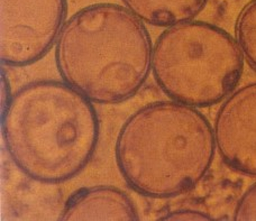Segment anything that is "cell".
<instances>
[{
    "label": "cell",
    "instance_id": "6da1fadb",
    "mask_svg": "<svg viewBox=\"0 0 256 221\" xmlns=\"http://www.w3.org/2000/svg\"><path fill=\"white\" fill-rule=\"evenodd\" d=\"M2 127L12 162L44 184L79 176L92 160L100 136L92 101L56 80L33 81L14 92L2 109Z\"/></svg>",
    "mask_w": 256,
    "mask_h": 221
},
{
    "label": "cell",
    "instance_id": "7a4b0ae2",
    "mask_svg": "<svg viewBox=\"0 0 256 221\" xmlns=\"http://www.w3.org/2000/svg\"><path fill=\"white\" fill-rule=\"evenodd\" d=\"M216 150L212 125L199 110L179 101H155L122 124L115 158L127 186L140 196L168 199L198 186Z\"/></svg>",
    "mask_w": 256,
    "mask_h": 221
},
{
    "label": "cell",
    "instance_id": "3957f363",
    "mask_svg": "<svg viewBox=\"0 0 256 221\" xmlns=\"http://www.w3.org/2000/svg\"><path fill=\"white\" fill-rule=\"evenodd\" d=\"M54 52L62 80L94 104L130 99L152 70V40L144 22L117 4H94L73 14Z\"/></svg>",
    "mask_w": 256,
    "mask_h": 221
},
{
    "label": "cell",
    "instance_id": "277c9868",
    "mask_svg": "<svg viewBox=\"0 0 256 221\" xmlns=\"http://www.w3.org/2000/svg\"><path fill=\"white\" fill-rule=\"evenodd\" d=\"M243 68L237 40L206 22L168 26L153 48L152 71L158 88L172 100L194 108L212 107L230 96Z\"/></svg>",
    "mask_w": 256,
    "mask_h": 221
},
{
    "label": "cell",
    "instance_id": "5b68a950",
    "mask_svg": "<svg viewBox=\"0 0 256 221\" xmlns=\"http://www.w3.org/2000/svg\"><path fill=\"white\" fill-rule=\"evenodd\" d=\"M68 0H0V60L4 66L34 64L56 44L66 22Z\"/></svg>",
    "mask_w": 256,
    "mask_h": 221
},
{
    "label": "cell",
    "instance_id": "8992f818",
    "mask_svg": "<svg viewBox=\"0 0 256 221\" xmlns=\"http://www.w3.org/2000/svg\"><path fill=\"white\" fill-rule=\"evenodd\" d=\"M214 134L224 163L256 178V82L227 96L214 118Z\"/></svg>",
    "mask_w": 256,
    "mask_h": 221
},
{
    "label": "cell",
    "instance_id": "52a82bcc",
    "mask_svg": "<svg viewBox=\"0 0 256 221\" xmlns=\"http://www.w3.org/2000/svg\"><path fill=\"white\" fill-rule=\"evenodd\" d=\"M58 219L135 221L140 217L134 201L124 191L112 186H96L73 192L64 204Z\"/></svg>",
    "mask_w": 256,
    "mask_h": 221
},
{
    "label": "cell",
    "instance_id": "ba28073f",
    "mask_svg": "<svg viewBox=\"0 0 256 221\" xmlns=\"http://www.w3.org/2000/svg\"><path fill=\"white\" fill-rule=\"evenodd\" d=\"M125 7L144 22L168 27L192 20L204 10L208 0H122Z\"/></svg>",
    "mask_w": 256,
    "mask_h": 221
},
{
    "label": "cell",
    "instance_id": "9c48e42d",
    "mask_svg": "<svg viewBox=\"0 0 256 221\" xmlns=\"http://www.w3.org/2000/svg\"><path fill=\"white\" fill-rule=\"evenodd\" d=\"M235 35L244 58L256 72V0H250L240 10L236 20Z\"/></svg>",
    "mask_w": 256,
    "mask_h": 221
},
{
    "label": "cell",
    "instance_id": "30bf717a",
    "mask_svg": "<svg viewBox=\"0 0 256 221\" xmlns=\"http://www.w3.org/2000/svg\"><path fill=\"white\" fill-rule=\"evenodd\" d=\"M236 221H256V182L240 196L234 210Z\"/></svg>",
    "mask_w": 256,
    "mask_h": 221
},
{
    "label": "cell",
    "instance_id": "8fae6325",
    "mask_svg": "<svg viewBox=\"0 0 256 221\" xmlns=\"http://www.w3.org/2000/svg\"><path fill=\"white\" fill-rule=\"evenodd\" d=\"M161 220L166 221H189V220H212L214 218L210 217L208 214H204L202 211L188 209V208H182L170 211L166 216L160 218Z\"/></svg>",
    "mask_w": 256,
    "mask_h": 221
},
{
    "label": "cell",
    "instance_id": "7c38bea8",
    "mask_svg": "<svg viewBox=\"0 0 256 221\" xmlns=\"http://www.w3.org/2000/svg\"><path fill=\"white\" fill-rule=\"evenodd\" d=\"M10 84H9V81L7 80V76L2 71V108L4 109L6 104H8L9 99H10Z\"/></svg>",
    "mask_w": 256,
    "mask_h": 221
}]
</instances>
